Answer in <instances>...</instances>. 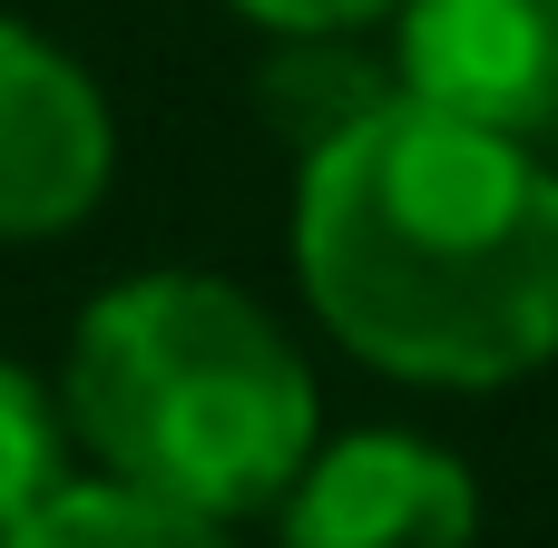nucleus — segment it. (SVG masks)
Listing matches in <instances>:
<instances>
[{
    "mask_svg": "<svg viewBox=\"0 0 558 548\" xmlns=\"http://www.w3.org/2000/svg\"><path fill=\"white\" fill-rule=\"evenodd\" d=\"M226 10H245V20L275 29V39H343V29H363V20H392L402 0H226Z\"/></svg>",
    "mask_w": 558,
    "mask_h": 548,
    "instance_id": "obj_9",
    "label": "nucleus"
},
{
    "mask_svg": "<svg viewBox=\"0 0 558 548\" xmlns=\"http://www.w3.org/2000/svg\"><path fill=\"white\" fill-rule=\"evenodd\" d=\"M265 98H275V118L294 127V147L314 157L324 137H343V127H363L392 88H373V69L353 59V49H333V39H294V59L265 78Z\"/></svg>",
    "mask_w": 558,
    "mask_h": 548,
    "instance_id": "obj_8",
    "label": "nucleus"
},
{
    "mask_svg": "<svg viewBox=\"0 0 558 548\" xmlns=\"http://www.w3.org/2000/svg\"><path fill=\"white\" fill-rule=\"evenodd\" d=\"M314 324L422 392H500L558 363V167L402 88L294 176Z\"/></svg>",
    "mask_w": 558,
    "mask_h": 548,
    "instance_id": "obj_1",
    "label": "nucleus"
},
{
    "mask_svg": "<svg viewBox=\"0 0 558 548\" xmlns=\"http://www.w3.org/2000/svg\"><path fill=\"white\" fill-rule=\"evenodd\" d=\"M392 78L412 108L539 147L558 127V0H402Z\"/></svg>",
    "mask_w": 558,
    "mask_h": 548,
    "instance_id": "obj_4",
    "label": "nucleus"
},
{
    "mask_svg": "<svg viewBox=\"0 0 558 548\" xmlns=\"http://www.w3.org/2000/svg\"><path fill=\"white\" fill-rule=\"evenodd\" d=\"M284 548H471L481 480L422 431H343L275 500Z\"/></svg>",
    "mask_w": 558,
    "mask_h": 548,
    "instance_id": "obj_5",
    "label": "nucleus"
},
{
    "mask_svg": "<svg viewBox=\"0 0 558 548\" xmlns=\"http://www.w3.org/2000/svg\"><path fill=\"white\" fill-rule=\"evenodd\" d=\"M59 422L98 480L216 529L275 510L324 451V402L294 333L245 284L186 265L128 275L78 314Z\"/></svg>",
    "mask_w": 558,
    "mask_h": 548,
    "instance_id": "obj_2",
    "label": "nucleus"
},
{
    "mask_svg": "<svg viewBox=\"0 0 558 548\" xmlns=\"http://www.w3.org/2000/svg\"><path fill=\"white\" fill-rule=\"evenodd\" d=\"M0 548H235L216 520H186V510H157L118 480H69L49 510H29Z\"/></svg>",
    "mask_w": 558,
    "mask_h": 548,
    "instance_id": "obj_6",
    "label": "nucleus"
},
{
    "mask_svg": "<svg viewBox=\"0 0 558 548\" xmlns=\"http://www.w3.org/2000/svg\"><path fill=\"white\" fill-rule=\"evenodd\" d=\"M108 176H118V118L98 78L59 39L0 20V245L69 235L78 216H98Z\"/></svg>",
    "mask_w": 558,
    "mask_h": 548,
    "instance_id": "obj_3",
    "label": "nucleus"
},
{
    "mask_svg": "<svg viewBox=\"0 0 558 548\" xmlns=\"http://www.w3.org/2000/svg\"><path fill=\"white\" fill-rule=\"evenodd\" d=\"M69 490V422L29 363H0V539Z\"/></svg>",
    "mask_w": 558,
    "mask_h": 548,
    "instance_id": "obj_7",
    "label": "nucleus"
}]
</instances>
